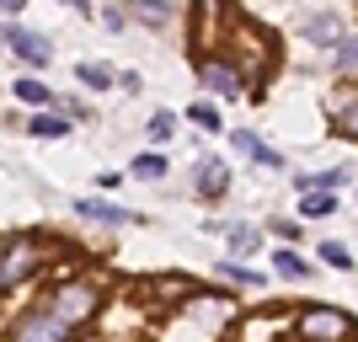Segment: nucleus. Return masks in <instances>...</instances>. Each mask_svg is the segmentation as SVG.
<instances>
[{
  "label": "nucleus",
  "mask_w": 358,
  "mask_h": 342,
  "mask_svg": "<svg viewBox=\"0 0 358 342\" xmlns=\"http://www.w3.org/2000/svg\"><path fill=\"white\" fill-rule=\"evenodd\" d=\"M64 6H75L80 16H91V0H64Z\"/></svg>",
  "instance_id": "31"
},
{
  "label": "nucleus",
  "mask_w": 358,
  "mask_h": 342,
  "mask_svg": "<svg viewBox=\"0 0 358 342\" xmlns=\"http://www.w3.org/2000/svg\"><path fill=\"white\" fill-rule=\"evenodd\" d=\"M327 118L337 134L358 139V86H331L327 91Z\"/></svg>",
  "instance_id": "9"
},
{
  "label": "nucleus",
  "mask_w": 358,
  "mask_h": 342,
  "mask_svg": "<svg viewBox=\"0 0 358 342\" xmlns=\"http://www.w3.org/2000/svg\"><path fill=\"white\" fill-rule=\"evenodd\" d=\"M193 123H198V129H209V134H214V129H220V113H214L209 102H198V107H193Z\"/></svg>",
  "instance_id": "29"
},
{
  "label": "nucleus",
  "mask_w": 358,
  "mask_h": 342,
  "mask_svg": "<svg viewBox=\"0 0 358 342\" xmlns=\"http://www.w3.org/2000/svg\"><path fill=\"white\" fill-rule=\"evenodd\" d=\"M299 214H305V220H327V214H337V198H331V187H310V193L299 198Z\"/></svg>",
  "instance_id": "17"
},
{
  "label": "nucleus",
  "mask_w": 358,
  "mask_h": 342,
  "mask_svg": "<svg viewBox=\"0 0 358 342\" xmlns=\"http://www.w3.org/2000/svg\"><path fill=\"white\" fill-rule=\"evenodd\" d=\"M145 129H150V139H171V129H177V118H171V113H155V118H150Z\"/></svg>",
  "instance_id": "27"
},
{
  "label": "nucleus",
  "mask_w": 358,
  "mask_h": 342,
  "mask_svg": "<svg viewBox=\"0 0 358 342\" xmlns=\"http://www.w3.org/2000/svg\"><path fill=\"white\" fill-rule=\"evenodd\" d=\"M0 6H6V16H16L22 6H27V0H0Z\"/></svg>",
  "instance_id": "30"
},
{
  "label": "nucleus",
  "mask_w": 358,
  "mask_h": 342,
  "mask_svg": "<svg viewBox=\"0 0 358 342\" xmlns=\"http://www.w3.org/2000/svg\"><path fill=\"white\" fill-rule=\"evenodd\" d=\"M224 48H230V64H236L246 80L273 70V38L257 32L252 22H230V27H224Z\"/></svg>",
  "instance_id": "2"
},
{
  "label": "nucleus",
  "mask_w": 358,
  "mask_h": 342,
  "mask_svg": "<svg viewBox=\"0 0 358 342\" xmlns=\"http://www.w3.org/2000/svg\"><path fill=\"white\" fill-rule=\"evenodd\" d=\"M294 337H358V321L348 311H331V305H299L294 311Z\"/></svg>",
  "instance_id": "6"
},
{
  "label": "nucleus",
  "mask_w": 358,
  "mask_h": 342,
  "mask_svg": "<svg viewBox=\"0 0 358 342\" xmlns=\"http://www.w3.org/2000/svg\"><path fill=\"white\" fill-rule=\"evenodd\" d=\"M96 327H102L107 337H139V332L150 327V299H145V294H118V299H107V311L96 315Z\"/></svg>",
  "instance_id": "5"
},
{
  "label": "nucleus",
  "mask_w": 358,
  "mask_h": 342,
  "mask_svg": "<svg viewBox=\"0 0 358 342\" xmlns=\"http://www.w3.org/2000/svg\"><path fill=\"white\" fill-rule=\"evenodd\" d=\"M75 214H80V220H102V225H123V220H129V214H123L118 204H107V198H80Z\"/></svg>",
  "instance_id": "15"
},
{
  "label": "nucleus",
  "mask_w": 358,
  "mask_h": 342,
  "mask_svg": "<svg viewBox=\"0 0 358 342\" xmlns=\"http://www.w3.org/2000/svg\"><path fill=\"white\" fill-rule=\"evenodd\" d=\"M305 38H310L315 48H337L343 43V22H337V16H310V22H305Z\"/></svg>",
  "instance_id": "14"
},
{
  "label": "nucleus",
  "mask_w": 358,
  "mask_h": 342,
  "mask_svg": "<svg viewBox=\"0 0 358 342\" xmlns=\"http://www.w3.org/2000/svg\"><path fill=\"white\" fill-rule=\"evenodd\" d=\"M96 305H102L96 283H86V278H64V283H54V294H48L43 311H54L64 327H86L91 315H96Z\"/></svg>",
  "instance_id": "3"
},
{
  "label": "nucleus",
  "mask_w": 358,
  "mask_h": 342,
  "mask_svg": "<svg viewBox=\"0 0 358 342\" xmlns=\"http://www.w3.org/2000/svg\"><path fill=\"white\" fill-rule=\"evenodd\" d=\"M27 129H32L38 139H64V134H70V123H64L59 113H38V118H32Z\"/></svg>",
  "instance_id": "19"
},
{
  "label": "nucleus",
  "mask_w": 358,
  "mask_h": 342,
  "mask_svg": "<svg viewBox=\"0 0 358 342\" xmlns=\"http://www.w3.org/2000/svg\"><path fill=\"white\" fill-rule=\"evenodd\" d=\"M11 337H32V342H54V337H70L75 327H64L54 311H38V315H22V321H11Z\"/></svg>",
  "instance_id": "10"
},
{
  "label": "nucleus",
  "mask_w": 358,
  "mask_h": 342,
  "mask_svg": "<svg viewBox=\"0 0 358 342\" xmlns=\"http://www.w3.org/2000/svg\"><path fill=\"white\" fill-rule=\"evenodd\" d=\"M54 252H43V241H32V236H11L6 241V268H0V283H6V294H11L16 283H27L32 273L43 268Z\"/></svg>",
  "instance_id": "7"
},
{
  "label": "nucleus",
  "mask_w": 358,
  "mask_h": 342,
  "mask_svg": "<svg viewBox=\"0 0 358 342\" xmlns=\"http://www.w3.org/2000/svg\"><path fill=\"white\" fill-rule=\"evenodd\" d=\"M75 75H80V80H86V86L91 91H107V86H113V80H118V75H113V70H107V64H75Z\"/></svg>",
  "instance_id": "20"
},
{
  "label": "nucleus",
  "mask_w": 358,
  "mask_h": 342,
  "mask_svg": "<svg viewBox=\"0 0 358 342\" xmlns=\"http://www.w3.org/2000/svg\"><path fill=\"white\" fill-rule=\"evenodd\" d=\"M193 187H198V198H220L224 187H230V171H224L220 161H198V171H193Z\"/></svg>",
  "instance_id": "13"
},
{
  "label": "nucleus",
  "mask_w": 358,
  "mask_h": 342,
  "mask_svg": "<svg viewBox=\"0 0 358 342\" xmlns=\"http://www.w3.org/2000/svg\"><path fill=\"white\" fill-rule=\"evenodd\" d=\"M337 64H343V70H358V38H343V43H337Z\"/></svg>",
  "instance_id": "28"
},
{
  "label": "nucleus",
  "mask_w": 358,
  "mask_h": 342,
  "mask_svg": "<svg viewBox=\"0 0 358 342\" xmlns=\"http://www.w3.org/2000/svg\"><path fill=\"white\" fill-rule=\"evenodd\" d=\"M273 273H278V278H289V283H299V278H310V262H305V257H294V252H273Z\"/></svg>",
  "instance_id": "18"
},
{
  "label": "nucleus",
  "mask_w": 358,
  "mask_h": 342,
  "mask_svg": "<svg viewBox=\"0 0 358 342\" xmlns=\"http://www.w3.org/2000/svg\"><path fill=\"white\" fill-rule=\"evenodd\" d=\"M321 257H327L331 268H353V252H348L343 241H327V246H321Z\"/></svg>",
  "instance_id": "26"
},
{
  "label": "nucleus",
  "mask_w": 358,
  "mask_h": 342,
  "mask_svg": "<svg viewBox=\"0 0 358 342\" xmlns=\"http://www.w3.org/2000/svg\"><path fill=\"white\" fill-rule=\"evenodd\" d=\"M16 97H22V102H32V107H48V102H54V97H48V86H43V80H27V75L16 80Z\"/></svg>",
  "instance_id": "23"
},
{
  "label": "nucleus",
  "mask_w": 358,
  "mask_h": 342,
  "mask_svg": "<svg viewBox=\"0 0 358 342\" xmlns=\"http://www.w3.org/2000/svg\"><path fill=\"white\" fill-rule=\"evenodd\" d=\"M134 177H139V182H161V177H166V155H155V150H145V155H139V161H134Z\"/></svg>",
  "instance_id": "21"
},
{
  "label": "nucleus",
  "mask_w": 358,
  "mask_h": 342,
  "mask_svg": "<svg viewBox=\"0 0 358 342\" xmlns=\"http://www.w3.org/2000/svg\"><path fill=\"white\" fill-rule=\"evenodd\" d=\"M220 273H224V278H236V283H246V289H257V283H262V273H252L246 262H220Z\"/></svg>",
  "instance_id": "24"
},
{
  "label": "nucleus",
  "mask_w": 358,
  "mask_h": 342,
  "mask_svg": "<svg viewBox=\"0 0 358 342\" xmlns=\"http://www.w3.org/2000/svg\"><path fill=\"white\" fill-rule=\"evenodd\" d=\"M230 246L236 252H257V225H230Z\"/></svg>",
  "instance_id": "25"
},
{
  "label": "nucleus",
  "mask_w": 358,
  "mask_h": 342,
  "mask_svg": "<svg viewBox=\"0 0 358 342\" xmlns=\"http://www.w3.org/2000/svg\"><path fill=\"white\" fill-rule=\"evenodd\" d=\"M224 27H230V16H224V0H193V38H187V54L209 59L214 48L224 43Z\"/></svg>",
  "instance_id": "4"
},
{
  "label": "nucleus",
  "mask_w": 358,
  "mask_h": 342,
  "mask_svg": "<svg viewBox=\"0 0 358 342\" xmlns=\"http://www.w3.org/2000/svg\"><path fill=\"white\" fill-rule=\"evenodd\" d=\"M129 6H134L139 22H155V27H161L166 16H171V0H129Z\"/></svg>",
  "instance_id": "22"
},
{
  "label": "nucleus",
  "mask_w": 358,
  "mask_h": 342,
  "mask_svg": "<svg viewBox=\"0 0 358 342\" xmlns=\"http://www.w3.org/2000/svg\"><path fill=\"white\" fill-rule=\"evenodd\" d=\"M198 75H203V80H209V91L214 97H241V80H246V75L236 70V64H224V59H198Z\"/></svg>",
  "instance_id": "12"
},
{
  "label": "nucleus",
  "mask_w": 358,
  "mask_h": 342,
  "mask_svg": "<svg viewBox=\"0 0 358 342\" xmlns=\"http://www.w3.org/2000/svg\"><path fill=\"white\" fill-rule=\"evenodd\" d=\"M6 48H11V54H16L22 64H48V59H54V48H48L43 38H38V32L16 27V22L6 27Z\"/></svg>",
  "instance_id": "11"
},
{
  "label": "nucleus",
  "mask_w": 358,
  "mask_h": 342,
  "mask_svg": "<svg viewBox=\"0 0 358 342\" xmlns=\"http://www.w3.org/2000/svg\"><path fill=\"white\" fill-rule=\"evenodd\" d=\"M236 299L230 294H209V289H193V294L177 305V315L166 321V337H224L236 327Z\"/></svg>",
  "instance_id": "1"
},
{
  "label": "nucleus",
  "mask_w": 358,
  "mask_h": 342,
  "mask_svg": "<svg viewBox=\"0 0 358 342\" xmlns=\"http://www.w3.org/2000/svg\"><path fill=\"white\" fill-rule=\"evenodd\" d=\"M236 332H241V337H252V342H262V337H284V332H294V311H284V305H262V311L241 315Z\"/></svg>",
  "instance_id": "8"
},
{
  "label": "nucleus",
  "mask_w": 358,
  "mask_h": 342,
  "mask_svg": "<svg viewBox=\"0 0 358 342\" xmlns=\"http://www.w3.org/2000/svg\"><path fill=\"white\" fill-rule=\"evenodd\" d=\"M236 150H241V155H252L257 166H284V155H278V150H268L257 134H246V129H236Z\"/></svg>",
  "instance_id": "16"
}]
</instances>
